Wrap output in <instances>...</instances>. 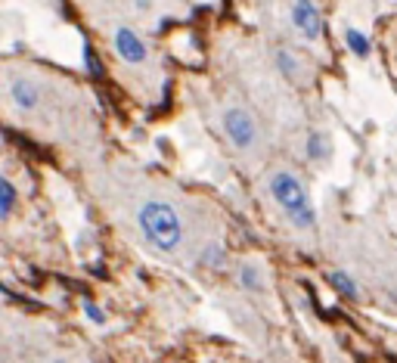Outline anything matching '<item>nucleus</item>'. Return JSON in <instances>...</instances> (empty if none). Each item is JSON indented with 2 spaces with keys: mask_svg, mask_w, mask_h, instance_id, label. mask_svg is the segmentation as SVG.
I'll return each mask as SVG.
<instances>
[{
  "mask_svg": "<svg viewBox=\"0 0 397 363\" xmlns=\"http://www.w3.org/2000/svg\"><path fill=\"white\" fill-rule=\"evenodd\" d=\"M136 227H140L143 239L161 255H174V251L183 249L186 224L171 202L143 199L140 208H136Z\"/></svg>",
  "mask_w": 397,
  "mask_h": 363,
  "instance_id": "obj_1",
  "label": "nucleus"
},
{
  "mask_svg": "<svg viewBox=\"0 0 397 363\" xmlns=\"http://www.w3.org/2000/svg\"><path fill=\"white\" fill-rule=\"evenodd\" d=\"M267 193L276 202V208L285 214L295 230H316V205L310 199V189L295 171L289 168H276L270 177H267Z\"/></svg>",
  "mask_w": 397,
  "mask_h": 363,
  "instance_id": "obj_2",
  "label": "nucleus"
},
{
  "mask_svg": "<svg viewBox=\"0 0 397 363\" xmlns=\"http://www.w3.org/2000/svg\"><path fill=\"white\" fill-rule=\"evenodd\" d=\"M221 127H223L227 143L233 146L239 156H258L261 146H264L261 121L245 103H230L221 115Z\"/></svg>",
  "mask_w": 397,
  "mask_h": 363,
  "instance_id": "obj_3",
  "label": "nucleus"
},
{
  "mask_svg": "<svg viewBox=\"0 0 397 363\" xmlns=\"http://www.w3.org/2000/svg\"><path fill=\"white\" fill-rule=\"evenodd\" d=\"M112 47H115V56L124 65H143L149 59V47L143 41V34L130 25H118L112 32Z\"/></svg>",
  "mask_w": 397,
  "mask_h": 363,
  "instance_id": "obj_4",
  "label": "nucleus"
},
{
  "mask_svg": "<svg viewBox=\"0 0 397 363\" xmlns=\"http://www.w3.org/2000/svg\"><path fill=\"white\" fill-rule=\"evenodd\" d=\"M289 19H292V28H295L304 41H320L323 32H326V19H323L320 7H316V3H310V0L292 3V7H289Z\"/></svg>",
  "mask_w": 397,
  "mask_h": 363,
  "instance_id": "obj_5",
  "label": "nucleus"
},
{
  "mask_svg": "<svg viewBox=\"0 0 397 363\" xmlns=\"http://www.w3.org/2000/svg\"><path fill=\"white\" fill-rule=\"evenodd\" d=\"M6 94H10L12 106L22 109V112H31V109H37V103H41V87H37V81H31V78H12V81L6 84Z\"/></svg>",
  "mask_w": 397,
  "mask_h": 363,
  "instance_id": "obj_6",
  "label": "nucleus"
},
{
  "mask_svg": "<svg viewBox=\"0 0 397 363\" xmlns=\"http://www.w3.org/2000/svg\"><path fill=\"white\" fill-rule=\"evenodd\" d=\"M236 282H239V289H245L248 295L267 292V276H264V270H261L258 261H239V267H236Z\"/></svg>",
  "mask_w": 397,
  "mask_h": 363,
  "instance_id": "obj_7",
  "label": "nucleus"
},
{
  "mask_svg": "<svg viewBox=\"0 0 397 363\" xmlns=\"http://www.w3.org/2000/svg\"><path fill=\"white\" fill-rule=\"evenodd\" d=\"M273 63H276V72L289 84H304V81H307V69H304V63L292 50H285V47L273 53Z\"/></svg>",
  "mask_w": 397,
  "mask_h": 363,
  "instance_id": "obj_8",
  "label": "nucleus"
},
{
  "mask_svg": "<svg viewBox=\"0 0 397 363\" xmlns=\"http://www.w3.org/2000/svg\"><path fill=\"white\" fill-rule=\"evenodd\" d=\"M329 286H332L335 292H338L341 298H347V301H357L360 298L357 280H354L351 273H345V270H332V273H329Z\"/></svg>",
  "mask_w": 397,
  "mask_h": 363,
  "instance_id": "obj_9",
  "label": "nucleus"
},
{
  "mask_svg": "<svg viewBox=\"0 0 397 363\" xmlns=\"http://www.w3.org/2000/svg\"><path fill=\"white\" fill-rule=\"evenodd\" d=\"M16 202H19V193H16V183L10 177H0V220H10L12 211H16Z\"/></svg>",
  "mask_w": 397,
  "mask_h": 363,
  "instance_id": "obj_10",
  "label": "nucleus"
},
{
  "mask_svg": "<svg viewBox=\"0 0 397 363\" xmlns=\"http://www.w3.org/2000/svg\"><path fill=\"white\" fill-rule=\"evenodd\" d=\"M341 38H345V47H347V50H351L357 59H366V56H369L372 44H369V38H366L360 28H345V34H341Z\"/></svg>",
  "mask_w": 397,
  "mask_h": 363,
  "instance_id": "obj_11",
  "label": "nucleus"
},
{
  "mask_svg": "<svg viewBox=\"0 0 397 363\" xmlns=\"http://www.w3.org/2000/svg\"><path fill=\"white\" fill-rule=\"evenodd\" d=\"M304 149H307L310 162H323V158L329 156V140L323 137V131H310V134H307V143H304Z\"/></svg>",
  "mask_w": 397,
  "mask_h": 363,
  "instance_id": "obj_12",
  "label": "nucleus"
},
{
  "mask_svg": "<svg viewBox=\"0 0 397 363\" xmlns=\"http://www.w3.org/2000/svg\"><path fill=\"white\" fill-rule=\"evenodd\" d=\"M84 63H87V69H90V75H99L96 59H93V50H90V47H84Z\"/></svg>",
  "mask_w": 397,
  "mask_h": 363,
  "instance_id": "obj_13",
  "label": "nucleus"
},
{
  "mask_svg": "<svg viewBox=\"0 0 397 363\" xmlns=\"http://www.w3.org/2000/svg\"><path fill=\"white\" fill-rule=\"evenodd\" d=\"M84 311H87V317H90L93 323H103V320H105V313H103V311H96L93 304H84Z\"/></svg>",
  "mask_w": 397,
  "mask_h": 363,
  "instance_id": "obj_14",
  "label": "nucleus"
}]
</instances>
